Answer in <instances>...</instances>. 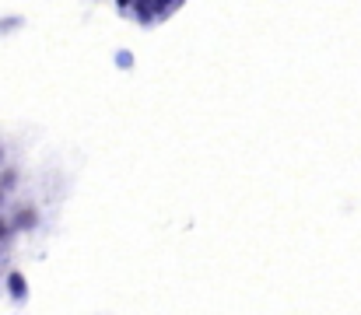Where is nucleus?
<instances>
[{
  "label": "nucleus",
  "mask_w": 361,
  "mask_h": 315,
  "mask_svg": "<svg viewBox=\"0 0 361 315\" xmlns=\"http://www.w3.org/2000/svg\"><path fill=\"white\" fill-rule=\"evenodd\" d=\"M7 235H11V224H7V221H0V242H4Z\"/></svg>",
  "instance_id": "7"
},
{
  "label": "nucleus",
  "mask_w": 361,
  "mask_h": 315,
  "mask_svg": "<svg viewBox=\"0 0 361 315\" xmlns=\"http://www.w3.org/2000/svg\"><path fill=\"white\" fill-rule=\"evenodd\" d=\"M116 67H123V70L133 67V53H130V49H120V53H116Z\"/></svg>",
  "instance_id": "5"
},
{
  "label": "nucleus",
  "mask_w": 361,
  "mask_h": 315,
  "mask_svg": "<svg viewBox=\"0 0 361 315\" xmlns=\"http://www.w3.org/2000/svg\"><path fill=\"white\" fill-rule=\"evenodd\" d=\"M0 161H4V151H0Z\"/></svg>",
  "instance_id": "9"
},
{
  "label": "nucleus",
  "mask_w": 361,
  "mask_h": 315,
  "mask_svg": "<svg viewBox=\"0 0 361 315\" xmlns=\"http://www.w3.org/2000/svg\"><path fill=\"white\" fill-rule=\"evenodd\" d=\"M130 4H133V0H120V7H123V11H126V7H130Z\"/></svg>",
  "instance_id": "8"
},
{
  "label": "nucleus",
  "mask_w": 361,
  "mask_h": 315,
  "mask_svg": "<svg viewBox=\"0 0 361 315\" xmlns=\"http://www.w3.org/2000/svg\"><path fill=\"white\" fill-rule=\"evenodd\" d=\"M14 183H18V172H14V168H4V172H0V190H11Z\"/></svg>",
  "instance_id": "4"
},
{
  "label": "nucleus",
  "mask_w": 361,
  "mask_h": 315,
  "mask_svg": "<svg viewBox=\"0 0 361 315\" xmlns=\"http://www.w3.org/2000/svg\"><path fill=\"white\" fill-rule=\"evenodd\" d=\"M7 288H11V298L14 302H25V295H28V284H25V277L14 270V273H7Z\"/></svg>",
  "instance_id": "2"
},
{
  "label": "nucleus",
  "mask_w": 361,
  "mask_h": 315,
  "mask_svg": "<svg viewBox=\"0 0 361 315\" xmlns=\"http://www.w3.org/2000/svg\"><path fill=\"white\" fill-rule=\"evenodd\" d=\"M176 4H179V0H147V7H151V14H154V18H165Z\"/></svg>",
  "instance_id": "3"
},
{
  "label": "nucleus",
  "mask_w": 361,
  "mask_h": 315,
  "mask_svg": "<svg viewBox=\"0 0 361 315\" xmlns=\"http://www.w3.org/2000/svg\"><path fill=\"white\" fill-rule=\"evenodd\" d=\"M25 25V18H4L0 21V32H14V28H21Z\"/></svg>",
  "instance_id": "6"
},
{
  "label": "nucleus",
  "mask_w": 361,
  "mask_h": 315,
  "mask_svg": "<svg viewBox=\"0 0 361 315\" xmlns=\"http://www.w3.org/2000/svg\"><path fill=\"white\" fill-rule=\"evenodd\" d=\"M39 224V210L35 207H18V214H14V228L18 231H32Z\"/></svg>",
  "instance_id": "1"
}]
</instances>
